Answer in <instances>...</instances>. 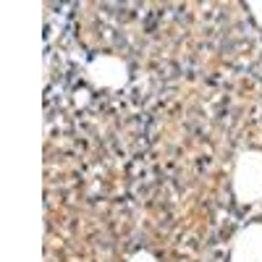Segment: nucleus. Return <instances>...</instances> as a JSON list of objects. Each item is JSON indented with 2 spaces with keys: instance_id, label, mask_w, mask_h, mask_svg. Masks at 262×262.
Here are the masks:
<instances>
[{
  "instance_id": "obj_1",
  "label": "nucleus",
  "mask_w": 262,
  "mask_h": 262,
  "mask_svg": "<svg viewBox=\"0 0 262 262\" xmlns=\"http://www.w3.org/2000/svg\"><path fill=\"white\" fill-rule=\"evenodd\" d=\"M233 196L244 207H252L262 200V152L259 149H242L236 155Z\"/></svg>"
},
{
  "instance_id": "obj_5",
  "label": "nucleus",
  "mask_w": 262,
  "mask_h": 262,
  "mask_svg": "<svg viewBox=\"0 0 262 262\" xmlns=\"http://www.w3.org/2000/svg\"><path fill=\"white\" fill-rule=\"evenodd\" d=\"M128 262H160L155 254H152V252H147V249H139V252H134V254H131V259Z\"/></svg>"
},
{
  "instance_id": "obj_2",
  "label": "nucleus",
  "mask_w": 262,
  "mask_h": 262,
  "mask_svg": "<svg viewBox=\"0 0 262 262\" xmlns=\"http://www.w3.org/2000/svg\"><path fill=\"white\" fill-rule=\"evenodd\" d=\"M86 79L92 86L100 90H123L128 84V63L116 58V55H95L84 69Z\"/></svg>"
},
{
  "instance_id": "obj_3",
  "label": "nucleus",
  "mask_w": 262,
  "mask_h": 262,
  "mask_svg": "<svg viewBox=\"0 0 262 262\" xmlns=\"http://www.w3.org/2000/svg\"><path fill=\"white\" fill-rule=\"evenodd\" d=\"M228 262H262V223H249L233 236Z\"/></svg>"
},
{
  "instance_id": "obj_6",
  "label": "nucleus",
  "mask_w": 262,
  "mask_h": 262,
  "mask_svg": "<svg viewBox=\"0 0 262 262\" xmlns=\"http://www.w3.org/2000/svg\"><path fill=\"white\" fill-rule=\"evenodd\" d=\"M74 102H76L79 107H84L86 102H90V92H86V90H76V95H74Z\"/></svg>"
},
{
  "instance_id": "obj_4",
  "label": "nucleus",
  "mask_w": 262,
  "mask_h": 262,
  "mask_svg": "<svg viewBox=\"0 0 262 262\" xmlns=\"http://www.w3.org/2000/svg\"><path fill=\"white\" fill-rule=\"evenodd\" d=\"M247 8H249L252 18H254L257 24L262 27V0H249V3H247Z\"/></svg>"
}]
</instances>
